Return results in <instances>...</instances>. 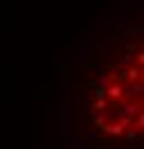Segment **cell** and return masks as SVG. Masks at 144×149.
<instances>
[{
  "label": "cell",
  "mask_w": 144,
  "mask_h": 149,
  "mask_svg": "<svg viewBox=\"0 0 144 149\" xmlns=\"http://www.w3.org/2000/svg\"><path fill=\"white\" fill-rule=\"evenodd\" d=\"M66 131L78 149H140L142 44H108L80 67L69 90Z\"/></svg>",
  "instance_id": "6da1fadb"
}]
</instances>
